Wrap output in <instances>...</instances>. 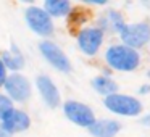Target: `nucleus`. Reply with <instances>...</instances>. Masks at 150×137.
<instances>
[{"instance_id":"obj_18","label":"nucleus","mask_w":150,"mask_h":137,"mask_svg":"<svg viewBox=\"0 0 150 137\" xmlns=\"http://www.w3.org/2000/svg\"><path fill=\"white\" fill-rule=\"evenodd\" d=\"M84 5H91V7H105L108 4L107 0H84Z\"/></svg>"},{"instance_id":"obj_7","label":"nucleus","mask_w":150,"mask_h":137,"mask_svg":"<svg viewBox=\"0 0 150 137\" xmlns=\"http://www.w3.org/2000/svg\"><path fill=\"white\" fill-rule=\"evenodd\" d=\"M63 114L73 124H76L79 127H86V129H89L94 124V121L97 119L94 110L89 105L78 100H66L63 103Z\"/></svg>"},{"instance_id":"obj_11","label":"nucleus","mask_w":150,"mask_h":137,"mask_svg":"<svg viewBox=\"0 0 150 137\" xmlns=\"http://www.w3.org/2000/svg\"><path fill=\"white\" fill-rule=\"evenodd\" d=\"M95 26H97L100 31H103L105 34L107 32L120 34L121 29L126 26V20H124L123 13H121L120 10L108 8V10L97 20V24H95Z\"/></svg>"},{"instance_id":"obj_1","label":"nucleus","mask_w":150,"mask_h":137,"mask_svg":"<svg viewBox=\"0 0 150 137\" xmlns=\"http://www.w3.org/2000/svg\"><path fill=\"white\" fill-rule=\"evenodd\" d=\"M103 60L105 65L111 71H118V73H132L142 63L140 52L129 49L123 44H111L105 50Z\"/></svg>"},{"instance_id":"obj_15","label":"nucleus","mask_w":150,"mask_h":137,"mask_svg":"<svg viewBox=\"0 0 150 137\" xmlns=\"http://www.w3.org/2000/svg\"><path fill=\"white\" fill-rule=\"evenodd\" d=\"M42 10L53 20V18L68 16L73 10V5L68 0H45Z\"/></svg>"},{"instance_id":"obj_22","label":"nucleus","mask_w":150,"mask_h":137,"mask_svg":"<svg viewBox=\"0 0 150 137\" xmlns=\"http://www.w3.org/2000/svg\"><path fill=\"white\" fill-rule=\"evenodd\" d=\"M0 137H11V136H10L8 132H5V131L2 129V127H0Z\"/></svg>"},{"instance_id":"obj_12","label":"nucleus","mask_w":150,"mask_h":137,"mask_svg":"<svg viewBox=\"0 0 150 137\" xmlns=\"http://www.w3.org/2000/svg\"><path fill=\"white\" fill-rule=\"evenodd\" d=\"M87 131L92 137H116L121 132V123L116 119H108V118L95 119Z\"/></svg>"},{"instance_id":"obj_13","label":"nucleus","mask_w":150,"mask_h":137,"mask_svg":"<svg viewBox=\"0 0 150 137\" xmlns=\"http://www.w3.org/2000/svg\"><path fill=\"white\" fill-rule=\"evenodd\" d=\"M0 60H2L4 66L7 68V71L10 69V71H13V73H20L21 69L24 68V65H26L23 53H21V50L18 49L15 44H11L10 50H5V52L0 55Z\"/></svg>"},{"instance_id":"obj_19","label":"nucleus","mask_w":150,"mask_h":137,"mask_svg":"<svg viewBox=\"0 0 150 137\" xmlns=\"http://www.w3.org/2000/svg\"><path fill=\"white\" fill-rule=\"evenodd\" d=\"M8 73H7V68L4 66V63H2V60H0V87H4L5 84V79H7Z\"/></svg>"},{"instance_id":"obj_6","label":"nucleus","mask_w":150,"mask_h":137,"mask_svg":"<svg viewBox=\"0 0 150 137\" xmlns=\"http://www.w3.org/2000/svg\"><path fill=\"white\" fill-rule=\"evenodd\" d=\"M5 95L10 98L11 102H18L23 103L33 95V87H31V81L21 73H11L5 79Z\"/></svg>"},{"instance_id":"obj_17","label":"nucleus","mask_w":150,"mask_h":137,"mask_svg":"<svg viewBox=\"0 0 150 137\" xmlns=\"http://www.w3.org/2000/svg\"><path fill=\"white\" fill-rule=\"evenodd\" d=\"M13 102L7 97L5 94H0V119L5 116L10 110H13Z\"/></svg>"},{"instance_id":"obj_20","label":"nucleus","mask_w":150,"mask_h":137,"mask_svg":"<svg viewBox=\"0 0 150 137\" xmlns=\"http://www.w3.org/2000/svg\"><path fill=\"white\" fill-rule=\"evenodd\" d=\"M140 124H142V126H145V127H150V113L140 116Z\"/></svg>"},{"instance_id":"obj_2","label":"nucleus","mask_w":150,"mask_h":137,"mask_svg":"<svg viewBox=\"0 0 150 137\" xmlns=\"http://www.w3.org/2000/svg\"><path fill=\"white\" fill-rule=\"evenodd\" d=\"M103 107L110 113L123 118H137L144 111V103L140 102V98L129 94H121V92L105 97Z\"/></svg>"},{"instance_id":"obj_3","label":"nucleus","mask_w":150,"mask_h":137,"mask_svg":"<svg viewBox=\"0 0 150 137\" xmlns=\"http://www.w3.org/2000/svg\"><path fill=\"white\" fill-rule=\"evenodd\" d=\"M120 44L129 47L132 50H142L150 44V23L149 21H136V23H126L121 29Z\"/></svg>"},{"instance_id":"obj_10","label":"nucleus","mask_w":150,"mask_h":137,"mask_svg":"<svg viewBox=\"0 0 150 137\" xmlns=\"http://www.w3.org/2000/svg\"><path fill=\"white\" fill-rule=\"evenodd\" d=\"M36 87L40 94V98L44 100V103L49 108H58L62 103V95H60L58 87L55 85V82L52 81V78L47 74H39L36 78Z\"/></svg>"},{"instance_id":"obj_4","label":"nucleus","mask_w":150,"mask_h":137,"mask_svg":"<svg viewBox=\"0 0 150 137\" xmlns=\"http://www.w3.org/2000/svg\"><path fill=\"white\" fill-rule=\"evenodd\" d=\"M24 20H26L28 28L34 34H37L40 37H52L53 36V31H55L53 20L40 7H36V5L28 7L26 11H24Z\"/></svg>"},{"instance_id":"obj_8","label":"nucleus","mask_w":150,"mask_h":137,"mask_svg":"<svg viewBox=\"0 0 150 137\" xmlns=\"http://www.w3.org/2000/svg\"><path fill=\"white\" fill-rule=\"evenodd\" d=\"M39 52L47 60V63L52 65L55 69H58L62 73H71L73 65L69 61L68 55L55 42H52V40H42V42H39Z\"/></svg>"},{"instance_id":"obj_14","label":"nucleus","mask_w":150,"mask_h":137,"mask_svg":"<svg viewBox=\"0 0 150 137\" xmlns=\"http://www.w3.org/2000/svg\"><path fill=\"white\" fill-rule=\"evenodd\" d=\"M91 85L98 95L102 97H108V95H113L116 92H120V85L118 82L115 81L111 76H107V74H98L95 78H92L91 81Z\"/></svg>"},{"instance_id":"obj_16","label":"nucleus","mask_w":150,"mask_h":137,"mask_svg":"<svg viewBox=\"0 0 150 137\" xmlns=\"http://www.w3.org/2000/svg\"><path fill=\"white\" fill-rule=\"evenodd\" d=\"M66 18H68V26H76V28L81 29L82 24L89 21V13L86 11V8H79V7L74 8V7H73L71 13H69Z\"/></svg>"},{"instance_id":"obj_5","label":"nucleus","mask_w":150,"mask_h":137,"mask_svg":"<svg viewBox=\"0 0 150 137\" xmlns=\"http://www.w3.org/2000/svg\"><path fill=\"white\" fill-rule=\"evenodd\" d=\"M105 40V32L97 26H86L76 32V42L78 47L86 56H95L100 52Z\"/></svg>"},{"instance_id":"obj_21","label":"nucleus","mask_w":150,"mask_h":137,"mask_svg":"<svg viewBox=\"0 0 150 137\" xmlns=\"http://www.w3.org/2000/svg\"><path fill=\"white\" fill-rule=\"evenodd\" d=\"M137 92H139V95H147V94H150V84H144V85H140Z\"/></svg>"},{"instance_id":"obj_9","label":"nucleus","mask_w":150,"mask_h":137,"mask_svg":"<svg viewBox=\"0 0 150 137\" xmlns=\"http://www.w3.org/2000/svg\"><path fill=\"white\" fill-rule=\"evenodd\" d=\"M0 127H2L5 132H8L10 136L24 132V131H28L31 127V116L26 111L13 108V110H10L2 119H0Z\"/></svg>"}]
</instances>
